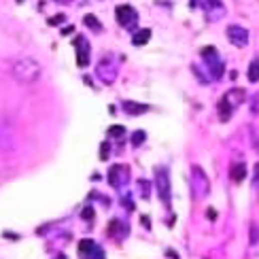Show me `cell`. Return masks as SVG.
Masks as SVG:
<instances>
[{"label":"cell","instance_id":"1","mask_svg":"<svg viewBox=\"0 0 259 259\" xmlns=\"http://www.w3.org/2000/svg\"><path fill=\"white\" fill-rule=\"evenodd\" d=\"M11 73H13V79L17 83H24V85H30L34 81H39L41 75H43V68L41 64L34 58H28V56H24L20 60H15L13 62V68H11Z\"/></svg>","mask_w":259,"mask_h":259},{"label":"cell","instance_id":"2","mask_svg":"<svg viewBox=\"0 0 259 259\" xmlns=\"http://www.w3.org/2000/svg\"><path fill=\"white\" fill-rule=\"evenodd\" d=\"M244 98H246V92L240 89V87H234V89H229V92H225V96H223L221 102H219V119L229 121L231 113L236 111V106H240L244 102Z\"/></svg>","mask_w":259,"mask_h":259},{"label":"cell","instance_id":"3","mask_svg":"<svg viewBox=\"0 0 259 259\" xmlns=\"http://www.w3.org/2000/svg\"><path fill=\"white\" fill-rule=\"evenodd\" d=\"M191 193L195 200H202L206 198L208 191H210V183H208V176L206 172L202 170L200 166H191Z\"/></svg>","mask_w":259,"mask_h":259},{"label":"cell","instance_id":"4","mask_svg":"<svg viewBox=\"0 0 259 259\" xmlns=\"http://www.w3.org/2000/svg\"><path fill=\"white\" fill-rule=\"evenodd\" d=\"M202 60H204V64H206L208 73L212 75V79L223 77V73H225V64H223V60H221L219 51L215 47H204L202 49Z\"/></svg>","mask_w":259,"mask_h":259},{"label":"cell","instance_id":"5","mask_svg":"<svg viewBox=\"0 0 259 259\" xmlns=\"http://www.w3.org/2000/svg\"><path fill=\"white\" fill-rule=\"evenodd\" d=\"M155 189H157V195L162 198V202L166 204V208H170V174H168L166 168H155Z\"/></svg>","mask_w":259,"mask_h":259},{"label":"cell","instance_id":"6","mask_svg":"<svg viewBox=\"0 0 259 259\" xmlns=\"http://www.w3.org/2000/svg\"><path fill=\"white\" fill-rule=\"evenodd\" d=\"M115 17H117V24L126 30H134L138 26V13L130 5H119L115 9Z\"/></svg>","mask_w":259,"mask_h":259},{"label":"cell","instance_id":"7","mask_svg":"<svg viewBox=\"0 0 259 259\" xmlns=\"http://www.w3.org/2000/svg\"><path fill=\"white\" fill-rule=\"evenodd\" d=\"M96 75H98V79H100L102 83H106V85L115 83V79H117V64L113 62V58H104L100 64H98Z\"/></svg>","mask_w":259,"mask_h":259},{"label":"cell","instance_id":"8","mask_svg":"<svg viewBox=\"0 0 259 259\" xmlns=\"http://www.w3.org/2000/svg\"><path fill=\"white\" fill-rule=\"evenodd\" d=\"M75 45V49H77V64L85 68L89 64V58H92V47H89V41L85 37H77L73 41Z\"/></svg>","mask_w":259,"mask_h":259},{"label":"cell","instance_id":"9","mask_svg":"<svg viewBox=\"0 0 259 259\" xmlns=\"http://www.w3.org/2000/svg\"><path fill=\"white\" fill-rule=\"evenodd\" d=\"M227 39L234 47H246L248 45V30L242 28V26L231 24V26H227Z\"/></svg>","mask_w":259,"mask_h":259},{"label":"cell","instance_id":"10","mask_svg":"<svg viewBox=\"0 0 259 259\" xmlns=\"http://www.w3.org/2000/svg\"><path fill=\"white\" fill-rule=\"evenodd\" d=\"M106 178H109V183L115 187V189H121V187L128 183V168L123 164H115V166H111Z\"/></svg>","mask_w":259,"mask_h":259},{"label":"cell","instance_id":"11","mask_svg":"<svg viewBox=\"0 0 259 259\" xmlns=\"http://www.w3.org/2000/svg\"><path fill=\"white\" fill-rule=\"evenodd\" d=\"M204 11H206L208 22H217L225 15V7H223L221 0H206L204 3Z\"/></svg>","mask_w":259,"mask_h":259},{"label":"cell","instance_id":"12","mask_svg":"<svg viewBox=\"0 0 259 259\" xmlns=\"http://www.w3.org/2000/svg\"><path fill=\"white\" fill-rule=\"evenodd\" d=\"M106 234H109L111 238L121 240L123 236H128V225H126V223H121L119 219H113V221L109 223V229H106Z\"/></svg>","mask_w":259,"mask_h":259},{"label":"cell","instance_id":"13","mask_svg":"<svg viewBox=\"0 0 259 259\" xmlns=\"http://www.w3.org/2000/svg\"><path fill=\"white\" fill-rule=\"evenodd\" d=\"M229 176H231V181L234 183H242L244 178H246V166L244 162H234L229 166Z\"/></svg>","mask_w":259,"mask_h":259},{"label":"cell","instance_id":"14","mask_svg":"<svg viewBox=\"0 0 259 259\" xmlns=\"http://www.w3.org/2000/svg\"><path fill=\"white\" fill-rule=\"evenodd\" d=\"M123 111H126L128 115H142L149 111L147 104H140V102H132V100H126L123 102Z\"/></svg>","mask_w":259,"mask_h":259},{"label":"cell","instance_id":"15","mask_svg":"<svg viewBox=\"0 0 259 259\" xmlns=\"http://www.w3.org/2000/svg\"><path fill=\"white\" fill-rule=\"evenodd\" d=\"M151 39V30L149 28H142L138 32H134V37H132V45H136V47H140V45H147Z\"/></svg>","mask_w":259,"mask_h":259},{"label":"cell","instance_id":"16","mask_svg":"<svg viewBox=\"0 0 259 259\" xmlns=\"http://www.w3.org/2000/svg\"><path fill=\"white\" fill-rule=\"evenodd\" d=\"M248 81L251 83H257L259 81V58H255L251 64H248Z\"/></svg>","mask_w":259,"mask_h":259},{"label":"cell","instance_id":"17","mask_svg":"<svg viewBox=\"0 0 259 259\" xmlns=\"http://www.w3.org/2000/svg\"><path fill=\"white\" fill-rule=\"evenodd\" d=\"M83 22H85V26L89 30H94V32H102V24L98 22V17L96 15H85L83 17Z\"/></svg>","mask_w":259,"mask_h":259},{"label":"cell","instance_id":"18","mask_svg":"<svg viewBox=\"0 0 259 259\" xmlns=\"http://www.w3.org/2000/svg\"><path fill=\"white\" fill-rule=\"evenodd\" d=\"M96 248V242L94 240H89V238H85V240H81V242H79V255H87V253H92Z\"/></svg>","mask_w":259,"mask_h":259},{"label":"cell","instance_id":"19","mask_svg":"<svg viewBox=\"0 0 259 259\" xmlns=\"http://www.w3.org/2000/svg\"><path fill=\"white\" fill-rule=\"evenodd\" d=\"M9 140H11V136H9V130L3 126V123H0V149H5V147L11 145Z\"/></svg>","mask_w":259,"mask_h":259},{"label":"cell","instance_id":"20","mask_svg":"<svg viewBox=\"0 0 259 259\" xmlns=\"http://www.w3.org/2000/svg\"><path fill=\"white\" fill-rule=\"evenodd\" d=\"M145 138H147V134L142 132V130H136V132L132 134V145H134V147H140L142 142H145Z\"/></svg>","mask_w":259,"mask_h":259},{"label":"cell","instance_id":"21","mask_svg":"<svg viewBox=\"0 0 259 259\" xmlns=\"http://www.w3.org/2000/svg\"><path fill=\"white\" fill-rule=\"evenodd\" d=\"M123 134H126V128L123 126H111L109 128V136L111 138H123Z\"/></svg>","mask_w":259,"mask_h":259},{"label":"cell","instance_id":"22","mask_svg":"<svg viewBox=\"0 0 259 259\" xmlns=\"http://www.w3.org/2000/svg\"><path fill=\"white\" fill-rule=\"evenodd\" d=\"M251 244H259V225L251 223Z\"/></svg>","mask_w":259,"mask_h":259},{"label":"cell","instance_id":"23","mask_svg":"<svg viewBox=\"0 0 259 259\" xmlns=\"http://www.w3.org/2000/svg\"><path fill=\"white\" fill-rule=\"evenodd\" d=\"M191 70H193V75H195V77H198V79H200V81H202V83H208V81H210V79H208V77H204V75H202V68H200L198 64H193V66H191Z\"/></svg>","mask_w":259,"mask_h":259},{"label":"cell","instance_id":"24","mask_svg":"<svg viewBox=\"0 0 259 259\" xmlns=\"http://www.w3.org/2000/svg\"><path fill=\"white\" fill-rule=\"evenodd\" d=\"M109 153H111V145H109V142H102V145H100V159H102V162H106Z\"/></svg>","mask_w":259,"mask_h":259},{"label":"cell","instance_id":"25","mask_svg":"<svg viewBox=\"0 0 259 259\" xmlns=\"http://www.w3.org/2000/svg\"><path fill=\"white\" fill-rule=\"evenodd\" d=\"M64 20H66V15H53V17H49V26H62L64 24Z\"/></svg>","mask_w":259,"mask_h":259},{"label":"cell","instance_id":"26","mask_svg":"<svg viewBox=\"0 0 259 259\" xmlns=\"http://www.w3.org/2000/svg\"><path fill=\"white\" fill-rule=\"evenodd\" d=\"M138 189H142V198H149V189H151V185L147 181H138Z\"/></svg>","mask_w":259,"mask_h":259},{"label":"cell","instance_id":"27","mask_svg":"<svg viewBox=\"0 0 259 259\" xmlns=\"http://www.w3.org/2000/svg\"><path fill=\"white\" fill-rule=\"evenodd\" d=\"M89 259H104V251L100 246H96L92 253H89Z\"/></svg>","mask_w":259,"mask_h":259},{"label":"cell","instance_id":"28","mask_svg":"<svg viewBox=\"0 0 259 259\" xmlns=\"http://www.w3.org/2000/svg\"><path fill=\"white\" fill-rule=\"evenodd\" d=\"M251 113H253V115L259 113V94H255L253 100H251Z\"/></svg>","mask_w":259,"mask_h":259},{"label":"cell","instance_id":"29","mask_svg":"<svg viewBox=\"0 0 259 259\" xmlns=\"http://www.w3.org/2000/svg\"><path fill=\"white\" fill-rule=\"evenodd\" d=\"M81 217H83L85 221H87V219L92 221V219H94V208H92V206H89V208H85V210L81 212Z\"/></svg>","mask_w":259,"mask_h":259},{"label":"cell","instance_id":"30","mask_svg":"<svg viewBox=\"0 0 259 259\" xmlns=\"http://www.w3.org/2000/svg\"><path fill=\"white\" fill-rule=\"evenodd\" d=\"M73 32V26H66V28H62V34H70Z\"/></svg>","mask_w":259,"mask_h":259},{"label":"cell","instance_id":"31","mask_svg":"<svg viewBox=\"0 0 259 259\" xmlns=\"http://www.w3.org/2000/svg\"><path fill=\"white\" fill-rule=\"evenodd\" d=\"M255 174H257V178H255V185H257L259 183V164L255 166Z\"/></svg>","mask_w":259,"mask_h":259},{"label":"cell","instance_id":"32","mask_svg":"<svg viewBox=\"0 0 259 259\" xmlns=\"http://www.w3.org/2000/svg\"><path fill=\"white\" fill-rule=\"evenodd\" d=\"M58 3H68V0H58Z\"/></svg>","mask_w":259,"mask_h":259},{"label":"cell","instance_id":"33","mask_svg":"<svg viewBox=\"0 0 259 259\" xmlns=\"http://www.w3.org/2000/svg\"><path fill=\"white\" fill-rule=\"evenodd\" d=\"M20 3H22V0H20Z\"/></svg>","mask_w":259,"mask_h":259}]
</instances>
